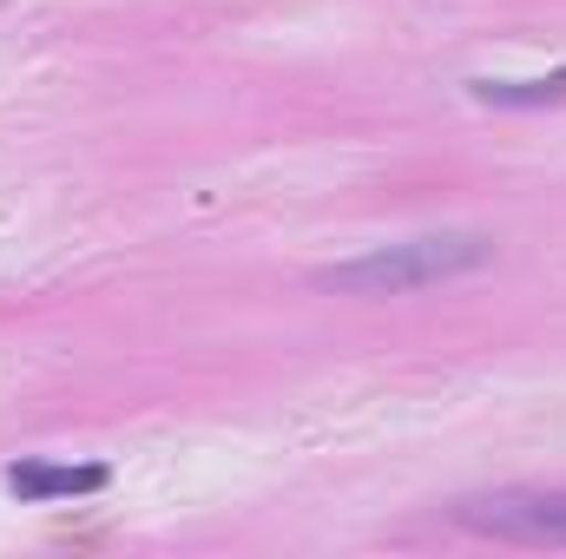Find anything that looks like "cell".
<instances>
[{
  "instance_id": "cell-3",
  "label": "cell",
  "mask_w": 566,
  "mask_h": 559,
  "mask_svg": "<svg viewBox=\"0 0 566 559\" xmlns=\"http://www.w3.org/2000/svg\"><path fill=\"white\" fill-rule=\"evenodd\" d=\"M113 481V467L99 461H13L7 467V494L40 507V500H86Z\"/></svg>"
},
{
  "instance_id": "cell-2",
  "label": "cell",
  "mask_w": 566,
  "mask_h": 559,
  "mask_svg": "<svg viewBox=\"0 0 566 559\" xmlns=\"http://www.w3.org/2000/svg\"><path fill=\"white\" fill-rule=\"evenodd\" d=\"M454 520L468 534L507 540V547H566V487H494L454 500Z\"/></svg>"
},
{
  "instance_id": "cell-4",
  "label": "cell",
  "mask_w": 566,
  "mask_h": 559,
  "mask_svg": "<svg viewBox=\"0 0 566 559\" xmlns=\"http://www.w3.org/2000/svg\"><path fill=\"white\" fill-rule=\"evenodd\" d=\"M481 106H560L566 99V66L541 73V80H474Z\"/></svg>"
},
{
  "instance_id": "cell-1",
  "label": "cell",
  "mask_w": 566,
  "mask_h": 559,
  "mask_svg": "<svg viewBox=\"0 0 566 559\" xmlns=\"http://www.w3.org/2000/svg\"><path fill=\"white\" fill-rule=\"evenodd\" d=\"M488 257H494V238H481V231H422V238L343 257V264L316 271V283L343 289V296H409V289H428V283L468 277Z\"/></svg>"
}]
</instances>
